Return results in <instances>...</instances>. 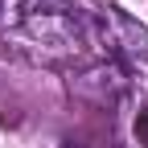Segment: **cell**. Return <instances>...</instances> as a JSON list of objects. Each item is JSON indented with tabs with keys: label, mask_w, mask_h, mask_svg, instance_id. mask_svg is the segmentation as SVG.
I'll return each mask as SVG.
<instances>
[{
	"label": "cell",
	"mask_w": 148,
	"mask_h": 148,
	"mask_svg": "<svg viewBox=\"0 0 148 148\" xmlns=\"http://www.w3.org/2000/svg\"><path fill=\"white\" fill-rule=\"evenodd\" d=\"M4 37L49 66H86L111 49L107 12L95 0H4Z\"/></svg>",
	"instance_id": "cell-1"
},
{
	"label": "cell",
	"mask_w": 148,
	"mask_h": 148,
	"mask_svg": "<svg viewBox=\"0 0 148 148\" xmlns=\"http://www.w3.org/2000/svg\"><path fill=\"white\" fill-rule=\"evenodd\" d=\"M136 136H140V144H148V111H140V119H136Z\"/></svg>",
	"instance_id": "cell-2"
}]
</instances>
